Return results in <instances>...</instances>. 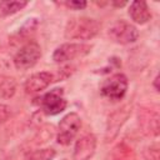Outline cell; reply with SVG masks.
Listing matches in <instances>:
<instances>
[{
	"mask_svg": "<svg viewBox=\"0 0 160 160\" xmlns=\"http://www.w3.org/2000/svg\"><path fill=\"white\" fill-rule=\"evenodd\" d=\"M41 56V49L38 42L30 41L18 50L14 56V65L18 70H28L32 68Z\"/></svg>",
	"mask_w": 160,
	"mask_h": 160,
	"instance_id": "3",
	"label": "cell"
},
{
	"mask_svg": "<svg viewBox=\"0 0 160 160\" xmlns=\"http://www.w3.org/2000/svg\"><path fill=\"white\" fill-rule=\"evenodd\" d=\"M158 81H159V76H156V78H155V80H154V86H155V89H156V91H159V86H158Z\"/></svg>",
	"mask_w": 160,
	"mask_h": 160,
	"instance_id": "20",
	"label": "cell"
},
{
	"mask_svg": "<svg viewBox=\"0 0 160 160\" xmlns=\"http://www.w3.org/2000/svg\"><path fill=\"white\" fill-rule=\"evenodd\" d=\"M149 151H150V156H148L149 160H159V148H158L156 144L150 146Z\"/></svg>",
	"mask_w": 160,
	"mask_h": 160,
	"instance_id": "18",
	"label": "cell"
},
{
	"mask_svg": "<svg viewBox=\"0 0 160 160\" xmlns=\"http://www.w3.org/2000/svg\"><path fill=\"white\" fill-rule=\"evenodd\" d=\"M81 128V119L76 112L66 114L59 122L56 140L61 145H69Z\"/></svg>",
	"mask_w": 160,
	"mask_h": 160,
	"instance_id": "2",
	"label": "cell"
},
{
	"mask_svg": "<svg viewBox=\"0 0 160 160\" xmlns=\"http://www.w3.org/2000/svg\"><path fill=\"white\" fill-rule=\"evenodd\" d=\"M41 110L46 115H58L66 108V100L62 96V89H54L46 92L40 100Z\"/></svg>",
	"mask_w": 160,
	"mask_h": 160,
	"instance_id": "7",
	"label": "cell"
},
{
	"mask_svg": "<svg viewBox=\"0 0 160 160\" xmlns=\"http://www.w3.org/2000/svg\"><path fill=\"white\" fill-rule=\"evenodd\" d=\"M54 79L55 76L52 72H49V71L35 72L26 79L24 84V89L28 94H35V92H39L46 89L52 81H55Z\"/></svg>",
	"mask_w": 160,
	"mask_h": 160,
	"instance_id": "10",
	"label": "cell"
},
{
	"mask_svg": "<svg viewBox=\"0 0 160 160\" xmlns=\"http://www.w3.org/2000/svg\"><path fill=\"white\" fill-rule=\"evenodd\" d=\"M130 114H131V106L130 105H125V106L115 110L109 116L108 124H106V134H105L106 141H111L112 139H115L118 136L119 130L121 129L124 122L128 120Z\"/></svg>",
	"mask_w": 160,
	"mask_h": 160,
	"instance_id": "8",
	"label": "cell"
},
{
	"mask_svg": "<svg viewBox=\"0 0 160 160\" xmlns=\"http://www.w3.org/2000/svg\"><path fill=\"white\" fill-rule=\"evenodd\" d=\"M108 34L112 41L121 44V45L135 42L139 38L138 29L132 24H130L125 20H118L116 22H114L109 28Z\"/></svg>",
	"mask_w": 160,
	"mask_h": 160,
	"instance_id": "4",
	"label": "cell"
},
{
	"mask_svg": "<svg viewBox=\"0 0 160 160\" xmlns=\"http://www.w3.org/2000/svg\"><path fill=\"white\" fill-rule=\"evenodd\" d=\"M100 22L95 19L79 16L72 18L66 22L64 35L70 40H90L100 31Z\"/></svg>",
	"mask_w": 160,
	"mask_h": 160,
	"instance_id": "1",
	"label": "cell"
},
{
	"mask_svg": "<svg viewBox=\"0 0 160 160\" xmlns=\"http://www.w3.org/2000/svg\"><path fill=\"white\" fill-rule=\"evenodd\" d=\"M96 150V138L92 134L81 136L74 146V160H89Z\"/></svg>",
	"mask_w": 160,
	"mask_h": 160,
	"instance_id": "11",
	"label": "cell"
},
{
	"mask_svg": "<svg viewBox=\"0 0 160 160\" xmlns=\"http://www.w3.org/2000/svg\"><path fill=\"white\" fill-rule=\"evenodd\" d=\"M112 5H114V6H120V8H121V6L126 5V2H125V1H122V2H116V1H114Z\"/></svg>",
	"mask_w": 160,
	"mask_h": 160,
	"instance_id": "19",
	"label": "cell"
},
{
	"mask_svg": "<svg viewBox=\"0 0 160 160\" xmlns=\"http://www.w3.org/2000/svg\"><path fill=\"white\" fill-rule=\"evenodd\" d=\"M16 92V81L8 75H0V98L10 99Z\"/></svg>",
	"mask_w": 160,
	"mask_h": 160,
	"instance_id": "13",
	"label": "cell"
},
{
	"mask_svg": "<svg viewBox=\"0 0 160 160\" xmlns=\"http://www.w3.org/2000/svg\"><path fill=\"white\" fill-rule=\"evenodd\" d=\"M64 160H68V159H64Z\"/></svg>",
	"mask_w": 160,
	"mask_h": 160,
	"instance_id": "21",
	"label": "cell"
},
{
	"mask_svg": "<svg viewBox=\"0 0 160 160\" xmlns=\"http://www.w3.org/2000/svg\"><path fill=\"white\" fill-rule=\"evenodd\" d=\"M91 48L92 46L88 44H76V42L62 44L55 49L52 54V60L55 62H65L78 58H82L91 51Z\"/></svg>",
	"mask_w": 160,
	"mask_h": 160,
	"instance_id": "5",
	"label": "cell"
},
{
	"mask_svg": "<svg viewBox=\"0 0 160 160\" xmlns=\"http://www.w3.org/2000/svg\"><path fill=\"white\" fill-rule=\"evenodd\" d=\"M11 115V111H10V108L5 104H0V124L5 122Z\"/></svg>",
	"mask_w": 160,
	"mask_h": 160,
	"instance_id": "16",
	"label": "cell"
},
{
	"mask_svg": "<svg viewBox=\"0 0 160 160\" xmlns=\"http://www.w3.org/2000/svg\"><path fill=\"white\" fill-rule=\"evenodd\" d=\"M139 125L141 131L148 136L159 134V112L156 109H141L139 111Z\"/></svg>",
	"mask_w": 160,
	"mask_h": 160,
	"instance_id": "9",
	"label": "cell"
},
{
	"mask_svg": "<svg viewBox=\"0 0 160 160\" xmlns=\"http://www.w3.org/2000/svg\"><path fill=\"white\" fill-rule=\"evenodd\" d=\"M28 5V1H1L0 2V12L6 15H12L20 10H22Z\"/></svg>",
	"mask_w": 160,
	"mask_h": 160,
	"instance_id": "14",
	"label": "cell"
},
{
	"mask_svg": "<svg viewBox=\"0 0 160 160\" xmlns=\"http://www.w3.org/2000/svg\"><path fill=\"white\" fill-rule=\"evenodd\" d=\"M65 5L68 8H71V9H75V10H80V9H84L86 6V1H66Z\"/></svg>",
	"mask_w": 160,
	"mask_h": 160,
	"instance_id": "17",
	"label": "cell"
},
{
	"mask_svg": "<svg viewBox=\"0 0 160 160\" xmlns=\"http://www.w3.org/2000/svg\"><path fill=\"white\" fill-rule=\"evenodd\" d=\"M129 15L132 19V21H135L136 24H140V25L146 24L151 19V12L149 10L148 4L141 0H136L130 4Z\"/></svg>",
	"mask_w": 160,
	"mask_h": 160,
	"instance_id": "12",
	"label": "cell"
},
{
	"mask_svg": "<svg viewBox=\"0 0 160 160\" xmlns=\"http://www.w3.org/2000/svg\"><path fill=\"white\" fill-rule=\"evenodd\" d=\"M56 152L51 148H45V149H39L35 151L29 152L24 160H52L55 158Z\"/></svg>",
	"mask_w": 160,
	"mask_h": 160,
	"instance_id": "15",
	"label": "cell"
},
{
	"mask_svg": "<svg viewBox=\"0 0 160 160\" xmlns=\"http://www.w3.org/2000/svg\"><path fill=\"white\" fill-rule=\"evenodd\" d=\"M128 90V79L124 74H115L106 79L101 88L100 91L101 94L110 99V100H120L124 98Z\"/></svg>",
	"mask_w": 160,
	"mask_h": 160,
	"instance_id": "6",
	"label": "cell"
}]
</instances>
